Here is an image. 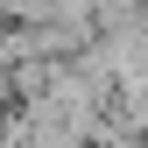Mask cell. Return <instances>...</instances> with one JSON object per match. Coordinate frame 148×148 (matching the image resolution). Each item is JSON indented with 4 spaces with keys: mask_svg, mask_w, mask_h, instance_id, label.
<instances>
[{
    "mask_svg": "<svg viewBox=\"0 0 148 148\" xmlns=\"http://www.w3.org/2000/svg\"><path fill=\"white\" fill-rule=\"evenodd\" d=\"M49 0H0V21H28V14H42Z\"/></svg>",
    "mask_w": 148,
    "mask_h": 148,
    "instance_id": "cell-1",
    "label": "cell"
}]
</instances>
